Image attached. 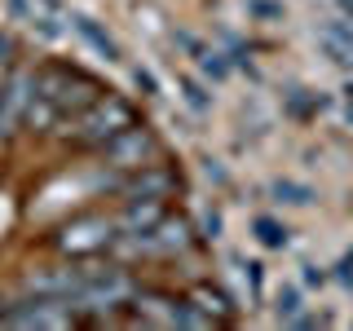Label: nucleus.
Listing matches in <instances>:
<instances>
[{
    "mask_svg": "<svg viewBox=\"0 0 353 331\" xmlns=\"http://www.w3.org/2000/svg\"><path fill=\"white\" fill-rule=\"evenodd\" d=\"M128 124H132L128 106L124 102H106V106H97L93 115L80 119V132H75V137L80 141H106V137H115V132L128 128Z\"/></svg>",
    "mask_w": 353,
    "mask_h": 331,
    "instance_id": "f257e3e1",
    "label": "nucleus"
},
{
    "mask_svg": "<svg viewBox=\"0 0 353 331\" xmlns=\"http://www.w3.org/2000/svg\"><path fill=\"white\" fill-rule=\"evenodd\" d=\"M256 234H261V243H270V248H283L287 243V230L279 225V221H270V217L256 221Z\"/></svg>",
    "mask_w": 353,
    "mask_h": 331,
    "instance_id": "39448f33",
    "label": "nucleus"
},
{
    "mask_svg": "<svg viewBox=\"0 0 353 331\" xmlns=\"http://www.w3.org/2000/svg\"><path fill=\"white\" fill-rule=\"evenodd\" d=\"M296 309H301V301H296V292H287L283 301H279V318H292Z\"/></svg>",
    "mask_w": 353,
    "mask_h": 331,
    "instance_id": "0eeeda50",
    "label": "nucleus"
},
{
    "mask_svg": "<svg viewBox=\"0 0 353 331\" xmlns=\"http://www.w3.org/2000/svg\"><path fill=\"white\" fill-rule=\"evenodd\" d=\"M243 274H248V283H252V292H261V265H243Z\"/></svg>",
    "mask_w": 353,
    "mask_h": 331,
    "instance_id": "6e6552de",
    "label": "nucleus"
},
{
    "mask_svg": "<svg viewBox=\"0 0 353 331\" xmlns=\"http://www.w3.org/2000/svg\"><path fill=\"white\" fill-rule=\"evenodd\" d=\"M279 194H287V203H309V199H314V190H301V185H283V181H279Z\"/></svg>",
    "mask_w": 353,
    "mask_h": 331,
    "instance_id": "423d86ee",
    "label": "nucleus"
},
{
    "mask_svg": "<svg viewBox=\"0 0 353 331\" xmlns=\"http://www.w3.org/2000/svg\"><path fill=\"white\" fill-rule=\"evenodd\" d=\"M106 243H110L106 221H80V225H71L62 234V248H71V252H97V248H106Z\"/></svg>",
    "mask_w": 353,
    "mask_h": 331,
    "instance_id": "f03ea898",
    "label": "nucleus"
},
{
    "mask_svg": "<svg viewBox=\"0 0 353 331\" xmlns=\"http://www.w3.org/2000/svg\"><path fill=\"white\" fill-rule=\"evenodd\" d=\"M5 53H9V40H5V36H0V71H5V62H9V58H5Z\"/></svg>",
    "mask_w": 353,
    "mask_h": 331,
    "instance_id": "1a4fd4ad",
    "label": "nucleus"
},
{
    "mask_svg": "<svg viewBox=\"0 0 353 331\" xmlns=\"http://www.w3.org/2000/svg\"><path fill=\"white\" fill-rule=\"evenodd\" d=\"M146 150H150V137H146L141 128H132V124H128L124 141H115V146H110V159H115V163H128V159H141Z\"/></svg>",
    "mask_w": 353,
    "mask_h": 331,
    "instance_id": "7ed1b4c3",
    "label": "nucleus"
},
{
    "mask_svg": "<svg viewBox=\"0 0 353 331\" xmlns=\"http://www.w3.org/2000/svg\"><path fill=\"white\" fill-rule=\"evenodd\" d=\"M80 31H84V40H88V44H93V49H97V53H106V58H119V49H115V44H110V40H106V36H102V31H97V27H93V22H88V18H80Z\"/></svg>",
    "mask_w": 353,
    "mask_h": 331,
    "instance_id": "20e7f679",
    "label": "nucleus"
}]
</instances>
